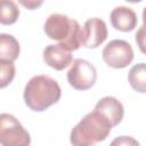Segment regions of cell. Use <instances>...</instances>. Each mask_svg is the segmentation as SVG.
Here are the masks:
<instances>
[{"label":"cell","mask_w":146,"mask_h":146,"mask_svg":"<svg viewBox=\"0 0 146 146\" xmlns=\"http://www.w3.org/2000/svg\"><path fill=\"white\" fill-rule=\"evenodd\" d=\"M19 9L16 2L11 0H0V24L13 25L17 22Z\"/></svg>","instance_id":"13"},{"label":"cell","mask_w":146,"mask_h":146,"mask_svg":"<svg viewBox=\"0 0 146 146\" xmlns=\"http://www.w3.org/2000/svg\"><path fill=\"white\" fill-rule=\"evenodd\" d=\"M107 34V26L103 19L97 17L89 18L86 21L83 27H81L80 46L88 49H95L106 40Z\"/></svg>","instance_id":"7"},{"label":"cell","mask_w":146,"mask_h":146,"mask_svg":"<svg viewBox=\"0 0 146 146\" xmlns=\"http://www.w3.org/2000/svg\"><path fill=\"white\" fill-rule=\"evenodd\" d=\"M21 2V5H23L24 7H26V8H29V9H35L36 7H39V6H41L42 5V1H19Z\"/></svg>","instance_id":"17"},{"label":"cell","mask_w":146,"mask_h":146,"mask_svg":"<svg viewBox=\"0 0 146 146\" xmlns=\"http://www.w3.org/2000/svg\"><path fill=\"white\" fill-rule=\"evenodd\" d=\"M129 83L131 88L140 94L146 92V64L145 63H139L133 65L128 75Z\"/></svg>","instance_id":"12"},{"label":"cell","mask_w":146,"mask_h":146,"mask_svg":"<svg viewBox=\"0 0 146 146\" xmlns=\"http://www.w3.org/2000/svg\"><path fill=\"white\" fill-rule=\"evenodd\" d=\"M112 129L110 121L99 112L92 111L71 130L70 141L73 146H94L107 138Z\"/></svg>","instance_id":"2"},{"label":"cell","mask_w":146,"mask_h":146,"mask_svg":"<svg viewBox=\"0 0 146 146\" xmlns=\"http://www.w3.org/2000/svg\"><path fill=\"white\" fill-rule=\"evenodd\" d=\"M110 146H140L139 141L130 136H119L114 138Z\"/></svg>","instance_id":"15"},{"label":"cell","mask_w":146,"mask_h":146,"mask_svg":"<svg viewBox=\"0 0 146 146\" xmlns=\"http://www.w3.org/2000/svg\"><path fill=\"white\" fill-rule=\"evenodd\" d=\"M95 111L102 113L110 121L112 128L117 125L122 121L124 114V108L121 102L112 96L100 98L95 106Z\"/></svg>","instance_id":"8"},{"label":"cell","mask_w":146,"mask_h":146,"mask_svg":"<svg viewBox=\"0 0 146 146\" xmlns=\"http://www.w3.org/2000/svg\"><path fill=\"white\" fill-rule=\"evenodd\" d=\"M111 23L113 27L121 32H131L137 26V15L136 13L124 6L115 7L110 15Z\"/></svg>","instance_id":"10"},{"label":"cell","mask_w":146,"mask_h":146,"mask_svg":"<svg viewBox=\"0 0 146 146\" xmlns=\"http://www.w3.org/2000/svg\"><path fill=\"white\" fill-rule=\"evenodd\" d=\"M81 26L78 21L62 14H51L44 23V33L51 40L57 41L67 51L78 50L80 46Z\"/></svg>","instance_id":"3"},{"label":"cell","mask_w":146,"mask_h":146,"mask_svg":"<svg viewBox=\"0 0 146 146\" xmlns=\"http://www.w3.org/2000/svg\"><path fill=\"white\" fill-rule=\"evenodd\" d=\"M42 57H43V62L48 66H50L57 71H62V70L66 68L73 62V56H72L71 51H67L59 44L47 46L43 49Z\"/></svg>","instance_id":"9"},{"label":"cell","mask_w":146,"mask_h":146,"mask_svg":"<svg viewBox=\"0 0 146 146\" xmlns=\"http://www.w3.org/2000/svg\"><path fill=\"white\" fill-rule=\"evenodd\" d=\"M136 42L138 43L141 52L144 54L145 52V48H144V46H145V25L144 24L140 26L139 31L136 34Z\"/></svg>","instance_id":"16"},{"label":"cell","mask_w":146,"mask_h":146,"mask_svg":"<svg viewBox=\"0 0 146 146\" xmlns=\"http://www.w3.org/2000/svg\"><path fill=\"white\" fill-rule=\"evenodd\" d=\"M31 137L21 122L9 113H0V145L30 146Z\"/></svg>","instance_id":"4"},{"label":"cell","mask_w":146,"mask_h":146,"mask_svg":"<svg viewBox=\"0 0 146 146\" xmlns=\"http://www.w3.org/2000/svg\"><path fill=\"white\" fill-rule=\"evenodd\" d=\"M97 70L88 60L78 58L74 59L68 72L67 81L71 87L76 90H88L96 83Z\"/></svg>","instance_id":"5"},{"label":"cell","mask_w":146,"mask_h":146,"mask_svg":"<svg viewBox=\"0 0 146 146\" xmlns=\"http://www.w3.org/2000/svg\"><path fill=\"white\" fill-rule=\"evenodd\" d=\"M103 60L113 68H124L133 59V49L124 40L115 39L110 41L102 51Z\"/></svg>","instance_id":"6"},{"label":"cell","mask_w":146,"mask_h":146,"mask_svg":"<svg viewBox=\"0 0 146 146\" xmlns=\"http://www.w3.org/2000/svg\"><path fill=\"white\" fill-rule=\"evenodd\" d=\"M16 68L13 62L0 60V89L8 87L14 80Z\"/></svg>","instance_id":"14"},{"label":"cell","mask_w":146,"mask_h":146,"mask_svg":"<svg viewBox=\"0 0 146 146\" xmlns=\"http://www.w3.org/2000/svg\"><path fill=\"white\" fill-rule=\"evenodd\" d=\"M62 96L58 82L48 75H35L29 80L24 89V102L34 112H43L56 104Z\"/></svg>","instance_id":"1"},{"label":"cell","mask_w":146,"mask_h":146,"mask_svg":"<svg viewBox=\"0 0 146 146\" xmlns=\"http://www.w3.org/2000/svg\"><path fill=\"white\" fill-rule=\"evenodd\" d=\"M21 52V47L15 36L7 33H0V60L15 62Z\"/></svg>","instance_id":"11"}]
</instances>
